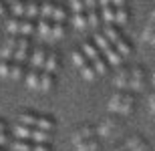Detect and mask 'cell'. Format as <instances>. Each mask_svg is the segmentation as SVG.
<instances>
[{"label":"cell","instance_id":"35","mask_svg":"<svg viewBox=\"0 0 155 151\" xmlns=\"http://www.w3.org/2000/svg\"><path fill=\"white\" fill-rule=\"evenodd\" d=\"M87 20H89V28H99L101 22H103V18H101V12H99V10L87 12Z\"/></svg>","mask_w":155,"mask_h":151},{"label":"cell","instance_id":"38","mask_svg":"<svg viewBox=\"0 0 155 151\" xmlns=\"http://www.w3.org/2000/svg\"><path fill=\"white\" fill-rule=\"evenodd\" d=\"M67 10H64V6L63 4H57V8H54V14H52V22H63L67 20Z\"/></svg>","mask_w":155,"mask_h":151},{"label":"cell","instance_id":"39","mask_svg":"<svg viewBox=\"0 0 155 151\" xmlns=\"http://www.w3.org/2000/svg\"><path fill=\"white\" fill-rule=\"evenodd\" d=\"M69 8H71V14L85 12V2L83 0H69Z\"/></svg>","mask_w":155,"mask_h":151},{"label":"cell","instance_id":"30","mask_svg":"<svg viewBox=\"0 0 155 151\" xmlns=\"http://www.w3.org/2000/svg\"><path fill=\"white\" fill-rule=\"evenodd\" d=\"M36 32V20H28V18H22V26H20V36H30Z\"/></svg>","mask_w":155,"mask_h":151},{"label":"cell","instance_id":"15","mask_svg":"<svg viewBox=\"0 0 155 151\" xmlns=\"http://www.w3.org/2000/svg\"><path fill=\"white\" fill-rule=\"evenodd\" d=\"M117 127H119V123L113 121V117H109V119H103V121H101V125L97 127V133L101 135V137H109L111 131H113V133L117 131Z\"/></svg>","mask_w":155,"mask_h":151},{"label":"cell","instance_id":"1","mask_svg":"<svg viewBox=\"0 0 155 151\" xmlns=\"http://www.w3.org/2000/svg\"><path fill=\"white\" fill-rule=\"evenodd\" d=\"M107 107H109L111 115H121V117L131 115L135 111V93H131V91H117V93L111 95Z\"/></svg>","mask_w":155,"mask_h":151},{"label":"cell","instance_id":"29","mask_svg":"<svg viewBox=\"0 0 155 151\" xmlns=\"http://www.w3.org/2000/svg\"><path fill=\"white\" fill-rule=\"evenodd\" d=\"M10 8V16H16V18H24V10H26V2L24 0H14L8 4Z\"/></svg>","mask_w":155,"mask_h":151},{"label":"cell","instance_id":"28","mask_svg":"<svg viewBox=\"0 0 155 151\" xmlns=\"http://www.w3.org/2000/svg\"><path fill=\"white\" fill-rule=\"evenodd\" d=\"M32 141H26V139H12L8 149L10 151H32Z\"/></svg>","mask_w":155,"mask_h":151},{"label":"cell","instance_id":"14","mask_svg":"<svg viewBox=\"0 0 155 151\" xmlns=\"http://www.w3.org/2000/svg\"><path fill=\"white\" fill-rule=\"evenodd\" d=\"M71 61H73V64H75L79 71H81V69H85L87 64L91 63V61L87 58V54L81 51V47H75L73 51H71Z\"/></svg>","mask_w":155,"mask_h":151},{"label":"cell","instance_id":"11","mask_svg":"<svg viewBox=\"0 0 155 151\" xmlns=\"http://www.w3.org/2000/svg\"><path fill=\"white\" fill-rule=\"evenodd\" d=\"M36 127L42 129V131H48L52 133L54 129H57V119L48 113H38V123H36Z\"/></svg>","mask_w":155,"mask_h":151},{"label":"cell","instance_id":"44","mask_svg":"<svg viewBox=\"0 0 155 151\" xmlns=\"http://www.w3.org/2000/svg\"><path fill=\"white\" fill-rule=\"evenodd\" d=\"M147 107H149L151 113H155V89L151 91V95L147 97Z\"/></svg>","mask_w":155,"mask_h":151},{"label":"cell","instance_id":"4","mask_svg":"<svg viewBox=\"0 0 155 151\" xmlns=\"http://www.w3.org/2000/svg\"><path fill=\"white\" fill-rule=\"evenodd\" d=\"M16 41H18V36H6L4 44L0 47V58L14 61V54H16Z\"/></svg>","mask_w":155,"mask_h":151},{"label":"cell","instance_id":"18","mask_svg":"<svg viewBox=\"0 0 155 151\" xmlns=\"http://www.w3.org/2000/svg\"><path fill=\"white\" fill-rule=\"evenodd\" d=\"M91 41L95 42V44H97V48H99L101 52H105L107 48H111V47H113V42H111L109 38H107V34H105L103 30H97V32L93 34V38H91Z\"/></svg>","mask_w":155,"mask_h":151},{"label":"cell","instance_id":"31","mask_svg":"<svg viewBox=\"0 0 155 151\" xmlns=\"http://www.w3.org/2000/svg\"><path fill=\"white\" fill-rule=\"evenodd\" d=\"M51 141H52V133L35 127V131H32V143H51Z\"/></svg>","mask_w":155,"mask_h":151},{"label":"cell","instance_id":"25","mask_svg":"<svg viewBox=\"0 0 155 151\" xmlns=\"http://www.w3.org/2000/svg\"><path fill=\"white\" fill-rule=\"evenodd\" d=\"M54 8H57V2H54V0H45V2H40V18L52 20Z\"/></svg>","mask_w":155,"mask_h":151},{"label":"cell","instance_id":"17","mask_svg":"<svg viewBox=\"0 0 155 151\" xmlns=\"http://www.w3.org/2000/svg\"><path fill=\"white\" fill-rule=\"evenodd\" d=\"M71 24L75 30H87L89 28V20H87V12H77V14H71Z\"/></svg>","mask_w":155,"mask_h":151},{"label":"cell","instance_id":"42","mask_svg":"<svg viewBox=\"0 0 155 151\" xmlns=\"http://www.w3.org/2000/svg\"><path fill=\"white\" fill-rule=\"evenodd\" d=\"M32 151H52V145L51 143H35Z\"/></svg>","mask_w":155,"mask_h":151},{"label":"cell","instance_id":"12","mask_svg":"<svg viewBox=\"0 0 155 151\" xmlns=\"http://www.w3.org/2000/svg\"><path fill=\"white\" fill-rule=\"evenodd\" d=\"M57 85V75H51V73H45L40 75V87H38V93H51L52 89Z\"/></svg>","mask_w":155,"mask_h":151},{"label":"cell","instance_id":"22","mask_svg":"<svg viewBox=\"0 0 155 151\" xmlns=\"http://www.w3.org/2000/svg\"><path fill=\"white\" fill-rule=\"evenodd\" d=\"M51 30H52V20H46V18H38V20H36V32H38L45 41H48Z\"/></svg>","mask_w":155,"mask_h":151},{"label":"cell","instance_id":"47","mask_svg":"<svg viewBox=\"0 0 155 151\" xmlns=\"http://www.w3.org/2000/svg\"><path fill=\"white\" fill-rule=\"evenodd\" d=\"M6 131H8V125L4 119H0V133H6Z\"/></svg>","mask_w":155,"mask_h":151},{"label":"cell","instance_id":"19","mask_svg":"<svg viewBox=\"0 0 155 151\" xmlns=\"http://www.w3.org/2000/svg\"><path fill=\"white\" fill-rule=\"evenodd\" d=\"M24 18H28V20H38L40 18V2H36V0H26Z\"/></svg>","mask_w":155,"mask_h":151},{"label":"cell","instance_id":"8","mask_svg":"<svg viewBox=\"0 0 155 151\" xmlns=\"http://www.w3.org/2000/svg\"><path fill=\"white\" fill-rule=\"evenodd\" d=\"M125 147L127 151H149V141L143 139L141 135H131L125 141Z\"/></svg>","mask_w":155,"mask_h":151},{"label":"cell","instance_id":"24","mask_svg":"<svg viewBox=\"0 0 155 151\" xmlns=\"http://www.w3.org/2000/svg\"><path fill=\"white\" fill-rule=\"evenodd\" d=\"M64 32H67V28H64L63 22H52V30H51V36H48V42H58L64 38Z\"/></svg>","mask_w":155,"mask_h":151},{"label":"cell","instance_id":"48","mask_svg":"<svg viewBox=\"0 0 155 151\" xmlns=\"http://www.w3.org/2000/svg\"><path fill=\"white\" fill-rule=\"evenodd\" d=\"M149 83H151V87L155 89V69L151 71V75H149Z\"/></svg>","mask_w":155,"mask_h":151},{"label":"cell","instance_id":"34","mask_svg":"<svg viewBox=\"0 0 155 151\" xmlns=\"http://www.w3.org/2000/svg\"><path fill=\"white\" fill-rule=\"evenodd\" d=\"M101 18L105 24H115V6H107V8H99Z\"/></svg>","mask_w":155,"mask_h":151},{"label":"cell","instance_id":"23","mask_svg":"<svg viewBox=\"0 0 155 151\" xmlns=\"http://www.w3.org/2000/svg\"><path fill=\"white\" fill-rule=\"evenodd\" d=\"M103 32L107 34V38H109L113 44H115V42L119 41L121 36H123V30H121V26H117V24H105Z\"/></svg>","mask_w":155,"mask_h":151},{"label":"cell","instance_id":"3","mask_svg":"<svg viewBox=\"0 0 155 151\" xmlns=\"http://www.w3.org/2000/svg\"><path fill=\"white\" fill-rule=\"evenodd\" d=\"M46 57H48V48H46V47H42V44L32 47V51H30V58H28V69L42 71Z\"/></svg>","mask_w":155,"mask_h":151},{"label":"cell","instance_id":"6","mask_svg":"<svg viewBox=\"0 0 155 151\" xmlns=\"http://www.w3.org/2000/svg\"><path fill=\"white\" fill-rule=\"evenodd\" d=\"M32 131H35V127H28V125H22V123H14L10 129V135H12V139L32 141Z\"/></svg>","mask_w":155,"mask_h":151},{"label":"cell","instance_id":"10","mask_svg":"<svg viewBox=\"0 0 155 151\" xmlns=\"http://www.w3.org/2000/svg\"><path fill=\"white\" fill-rule=\"evenodd\" d=\"M143 41L147 42V44H151V47H155V8L151 10L149 20H147V24L143 26Z\"/></svg>","mask_w":155,"mask_h":151},{"label":"cell","instance_id":"21","mask_svg":"<svg viewBox=\"0 0 155 151\" xmlns=\"http://www.w3.org/2000/svg\"><path fill=\"white\" fill-rule=\"evenodd\" d=\"M20 26H22V18L8 16V20H6V32H8V36H20Z\"/></svg>","mask_w":155,"mask_h":151},{"label":"cell","instance_id":"16","mask_svg":"<svg viewBox=\"0 0 155 151\" xmlns=\"http://www.w3.org/2000/svg\"><path fill=\"white\" fill-rule=\"evenodd\" d=\"M79 47H81V51H83V52L87 54V58H89V61H95V58L103 57V52L99 51L97 44H95L93 41H85L83 44H79Z\"/></svg>","mask_w":155,"mask_h":151},{"label":"cell","instance_id":"27","mask_svg":"<svg viewBox=\"0 0 155 151\" xmlns=\"http://www.w3.org/2000/svg\"><path fill=\"white\" fill-rule=\"evenodd\" d=\"M129 18H131V12H129L127 6H123V8H115V24H117V26L123 28V26L129 22Z\"/></svg>","mask_w":155,"mask_h":151},{"label":"cell","instance_id":"46","mask_svg":"<svg viewBox=\"0 0 155 151\" xmlns=\"http://www.w3.org/2000/svg\"><path fill=\"white\" fill-rule=\"evenodd\" d=\"M113 6L115 8H123V6H127V0H113Z\"/></svg>","mask_w":155,"mask_h":151},{"label":"cell","instance_id":"33","mask_svg":"<svg viewBox=\"0 0 155 151\" xmlns=\"http://www.w3.org/2000/svg\"><path fill=\"white\" fill-rule=\"evenodd\" d=\"M75 147H77V151H97L99 149V139L97 137H91V139L83 141V143H79Z\"/></svg>","mask_w":155,"mask_h":151},{"label":"cell","instance_id":"41","mask_svg":"<svg viewBox=\"0 0 155 151\" xmlns=\"http://www.w3.org/2000/svg\"><path fill=\"white\" fill-rule=\"evenodd\" d=\"M83 2H85V12L99 10V4H97V0H83Z\"/></svg>","mask_w":155,"mask_h":151},{"label":"cell","instance_id":"37","mask_svg":"<svg viewBox=\"0 0 155 151\" xmlns=\"http://www.w3.org/2000/svg\"><path fill=\"white\" fill-rule=\"evenodd\" d=\"M81 75H83L85 81H97V79H99V73L95 71V67H93L91 63L87 64L85 69H81Z\"/></svg>","mask_w":155,"mask_h":151},{"label":"cell","instance_id":"43","mask_svg":"<svg viewBox=\"0 0 155 151\" xmlns=\"http://www.w3.org/2000/svg\"><path fill=\"white\" fill-rule=\"evenodd\" d=\"M0 16H10V8H8V2L0 0Z\"/></svg>","mask_w":155,"mask_h":151},{"label":"cell","instance_id":"40","mask_svg":"<svg viewBox=\"0 0 155 151\" xmlns=\"http://www.w3.org/2000/svg\"><path fill=\"white\" fill-rule=\"evenodd\" d=\"M10 141H12V135H10V131H6V133H0V147H8L10 145Z\"/></svg>","mask_w":155,"mask_h":151},{"label":"cell","instance_id":"32","mask_svg":"<svg viewBox=\"0 0 155 151\" xmlns=\"http://www.w3.org/2000/svg\"><path fill=\"white\" fill-rule=\"evenodd\" d=\"M91 64L95 67V71L99 73V77H105L107 73H109V63L105 61V57H99V58H95V61H91Z\"/></svg>","mask_w":155,"mask_h":151},{"label":"cell","instance_id":"7","mask_svg":"<svg viewBox=\"0 0 155 151\" xmlns=\"http://www.w3.org/2000/svg\"><path fill=\"white\" fill-rule=\"evenodd\" d=\"M45 73H51V75H57L61 71V57H58L57 51H48V57L45 61V67H42Z\"/></svg>","mask_w":155,"mask_h":151},{"label":"cell","instance_id":"49","mask_svg":"<svg viewBox=\"0 0 155 151\" xmlns=\"http://www.w3.org/2000/svg\"><path fill=\"white\" fill-rule=\"evenodd\" d=\"M115 151H127V147H125V145H121V147H117Z\"/></svg>","mask_w":155,"mask_h":151},{"label":"cell","instance_id":"5","mask_svg":"<svg viewBox=\"0 0 155 151\" xmlns=\"http://www.w3.org/2000/svg\"><path fill=\"white\" fill-rule=\"evenodd\" d=\"M103 57H105V61L109 63L111 69H121V67H123V63H125V57H123V54H121L115 47L107 48V51L103 52Z\"/></svg>","mask_w":155,"mask_h":151},{"label":"cell","instance_id":"2","mask_svg":"<svg viewBox=\"0 0 155 151\" xmlns=\"http://www.w3.org/2000/svg\"><path fill=\"white\" fill-rule=\"evenodd\" d=\"M145 83H147V73L143 71V67H129V91L131 93H139L145 89Z\"/></svg>","mask_w":155,"mask_h":151},{"label":"cell","instance_id":"36","mask_svg":"<svg viewBox=\"0 0 155 151\" xmlns=\"http://www.w3.org/2000/svg\"><path fill=\"white\" fill-rule=\"evenodd\" d=\"M10 71H12V61L0 58V79H6V81H10Z\"/></svg>","mask_w":155,"mask_h":151},{"label":"cell","instance_id":"51","mask_svg":"<svg viewBox=\"0 0 155 151\" xmlns=\"http://www.w3.org/2000/svg\"><path fill=\"white\" fill-rule=\"evenodd\" d=\"M0 151H6V149H4V147H0Z\"/></svg>","mask_w":155,"mask_h":151},{"label":"cell","instance_id":"26","mask_svg":"<svg viewBox=\"0 0 155 151\" xmlns=\"http://www.w3.org/2000/svg\"><path fill=\"white\" fill-rule=\"evenodd\" d=\"M26 64L22 63H14L12 61V71H10V81H24V75H26Z\"/></svg>","mask_w":155,"mask_h":151},{"label":"cell","instance_id":"13","mask_svg":"<svg viewBox=\"0 0 155 151\" xmlns=\"http://www.w3.org/2000/svg\"><path fill=\"white\" fill-rule=\"evenodd\" d=\"M16 123H22V125H28V127H36L38 113L36 111H20L16 115Z\"/></svg>","mask_w":155,"mask_h":151},{"label":"cell","instance_id":"20","mask_svg":"<svg viewBox=\"0 0 155 151\" xmlns=\"http://www.w3.org/2000/svg\"><path fill=\"white\" fill-rule=\"evenodd\" d=\"M113 47H115V48H117V51H119V52H121V54H123L125 58H127V57H131V54H133V42L129 41V38H127L125 34L121 36V38L115 42V44H113Z\"/></svg>","mask_w":155,"mask_h":151},{"label":"cell","instance_id":"45","mask_svg":"<svg viewBox=\"0 0 155 151\" xmlns=\"http://www.w3.org/2000/svg\"><path fill=\"white\" fill-rule=\"evenodd\" d=\"M99 8H107V6H113V0H97Z\"/></svg>","mask_w":155,"mask_h":151},{"label":"cell","instance_id":"50","mask_svg":"<svg viewBox=\"0 0 155 151\" xmlns=\"http://www.w3.org/2000/svg\"><path fill=\"white\" fill-rule=\"evenodd\" d=\"M4 2H8V4H10V2H14V0H4Z\"/></svg>","mask_w":155,"mask_h":151},{"label":"cell","instance_id":"9","mask_svg":"<svg viewBox=\"0 0 155 151\" xmlns=\"http://www.w3.org/2000/svg\"><path fill=\"white\" fill-rule=\"evenodd\" d=\"M40 75H42V71H36V69H28L26 71V75H24V87L30 89V91H38L40 87Z\"/></svg>","mask_w":155,"mask_h":151}]
</instances>
